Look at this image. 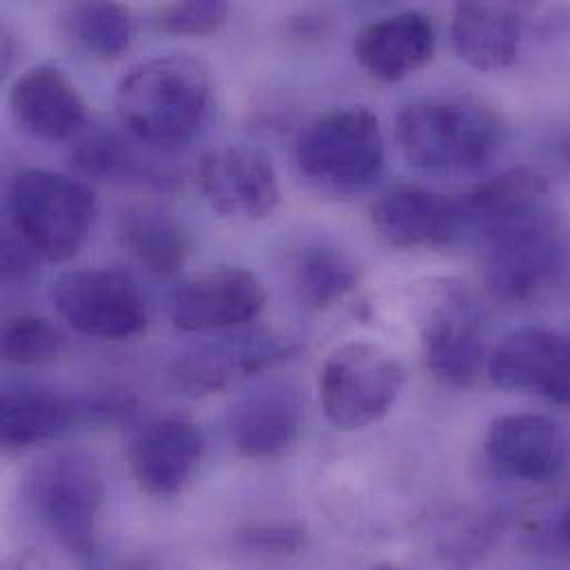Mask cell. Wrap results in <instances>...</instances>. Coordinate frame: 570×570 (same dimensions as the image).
Wrapping results in <instances>:
<instances>
[{"mask_svg":"<svg viewBox=\"0 0 570 570\" xmlns=\"http://www.w3.org/2000/svg\"><path fill=\"white\" fill-rule=\"evenodd\" d=\"M212 71L191 53L156 56L134 67L116 89V114L127 131L154 147L189 142L207 120Z\"/></svg>","mask_w":570,"mask_h":570,"instance_id":"cell-1","label":"cell"},{"mask_svg":"<svg viewBox=\"0 0 570 570\" xmlns=\"http://www.w3.org/2000/svg\"><path fill=\"white\" fill-rule=\"evenodd\" d=\"M395 138L404 158L424 171L462 174L491 163L504 145L502 118L480 100L424 98L402 109Z\"/></svg>","mask_w":570,"mask_h":570,"instance_id":"cell-2","label":"cell"},{"mask_svg":"<svg viewBox=\"0 0 570 570\" xmlns=\"http://www.w3.org/2000/svg\"><path fill=\"white\" fill-rule=\"evenodd\" d=\"M9 214L20 240L40 258L62 263L87 243L98 198L89 185L65 174L24 169L11 180Z\"/></svg>","mask_w":570,"mask_h":570,"instance_id":"cell-3","label":"cell"},{"mask_svg":"<svg viewBox=\"0 0 570 570\" xmlns=\"http://www.w3.org/2000/svg\"><path fill=\"white\" fill-rule=\"evenodd\" d=\"M27 495L40 522L69 556L82 562L94 558L105 482L89 455L58 451L42 458L27 478Z\"/></svg>","mask_w":570,"mask_h":570,"instance_id":"cell-4","label":"cell"},{"mask_svg":"<svg viewBox=\"0 0 570 570\" xmlns=\"http://www.w3.org/2000/svg\"><path fill=\"white\" fill-rule=\"evenodd\" d=\"M299 171L328 189L353 191L371 185L384 165V138L368 107H335L315 116L295 142Z\"/></svg>","mask_w":570,"mask_h":570,"instance_id":"cell-5","label":"cell"},{"mask_svg":"<svg viewBox=\"0 0 570 570\" xmlns=\"http://www.w3.org/2000/svg\"><path fill=\"white\" fill-rule=\"evenodd\" d=\"M404 380V366L391 351L355 340L324 360L317 380L320 404L335 429H366L393 409Z\"/></svg>","mask_w":570,"mask_h":570,"instance_id":"cell-6","label":"cell"},{"mask_svg":"<svg viewBox=\"0 0 570 570\" xmlns=\"http://www.w3.org/2000/svg\"><path fill=\"white\" fill-rule=\"evenodd\" d=\"M60 317L78 333L100 340H131L147 328V302L122 269L96 267L62 274L51 288Z\"/></svg>","mask_w":570,"mask_h":570,"instance_id":"cell-7","label":"cell"},{"mask_svg":"<svg viewBox=\"0 0 570 570\" xmlns=\"http://www.w3.org/2000/svg\"><path fill=\"white\" fill-rule=\"evenodd\" d=\"M293 351L291 340L274 331L223 335L180 353L169 364L167 382L178 395L203 397L283 364Z\"/></svg>","mask_w":570,"mask_h":570,"instance_id":"cell-8","label":"cell"},{"mask_svg":"<svg viewBox=\"0 0 570 570\" xmlns=\"http://www.w3.org/2000/svg\"><path fill=\"white\" fill-rule=\"evenodd\" d=\"M462 203L469 229L487 243V249L533 236L560 223L551 209L547 178L529 167L500 174L462 198Z\"/></svg>","mask_w":570,"mask_h":570,"instance_id":"cell-9","label":"cell"},{"mask_svg":"<svg viewBox=\"0 0 570 570\" xmlns=\"http://www.w3.org/2000/svg\"><path fill=\"white\" fill-rule=\"evenodd\" d=\"M424 364L446 386H471L484 368V322L469 293L444 285L429 311L422 331ZM489 364V362H487Z\"/></svg>","mask_w":570,"mask_h":570,"instance_id":"cell-10","label":"cell"},{"mask_svg":"<svg viewBox=\"0 0 570 570\" xmlns=\"http://www.w3.org/2000/svg\"><path fill=\"white\" fill-rule=\"evenodd\" d=\"M495 386L570 404V335L547 326H520L507 333L489 357Z\"/></svg>","mask_w":570,"mask_h":570,"instance_id":"cell-11","label":"cell"},{"mask_svg":"<svg viewBox=\"0 0 570 570\" xmlns=\"http://www.w3.org/2000/svg\"><path fill=\"white\" fill-rule=\"evenodd\" d=\"M198 187L225 218L265 220L281 205L278 174L272 160L252 147L229 145L203 156Z\"/></svg>","mask_w":570,"mask_h":570,"instance_id":"cell-12","label":"cell"},{"mask_svg":"<svg viewBox=\"0 0 570 570\" xmlns=\"http://www.w3.org/2000/svg\"><path fill=\"white\" fill-rule=\"evenodd\" d=\"M377 236L395 249H440L469 232L464 203L446 194L397 185L382 194L371 209Z\"/></svg>","mask_w":570,"mask_h":570,"instance_id":"cell-13","label":"cell"},{"mask_svg":"<svg viewBox=\"0 0 570 570\" xmlns=\"http://www.w3.org/2000/svg\"><path fill=\"white\" fill-rule=\"evenodd\" d=\"M267 288L247 269H218L176 288L171 322L187 333L232 331L256 320L267 306Z\"/></svg>","mask_w":570,"mask_h":570,"instance_id":"cell-14","label":"cell"},{"mask_svg":"<svg viewBox=\"0 0 570 570\" xmlns=\"http://www.w3.org/2000/svg\"><path fill=\"white\" fill-rule=\"evenodd\" d=\"M484 446L502 473L529 484L558 480L569 462L564 429L553 417L538 413L498 417L489 426Z\"/></svg>","mask_w":570,"mask_h":570,"instance_id":"cell-15","label":"cell"},{"mask_svg":"<svg viewBox=\"0 0 570 570\" xmlns=\"http://www.w3.org/2000/svg\"><path fill=\"white\" fill-rule=\"evenodd\" d=\"M205 435L187 417H163L145 426L129 446V469L136 484L151 498L178 495L198 471Z\"/></svg>","mask_w":570,"mask_h":570,"instance_id":"cell-16","label":"cell"},{"mask_svg":"<svg viewBox=\"0 0 570 570\" xmlns=\"http://www.w3.org/2000/svg\"><path fill=\"white\" fill-rule=\"evenodd\" d=\"M302 431L299 393L285 382L261 384L229 411L234 449L249 460H276L291 451Z\"/></svg>","mask_w":570,"mask_h":570,"instance_id":"cell-17","label":"cell"},{"mask_svg":"<svg viewBox=\"0 0 570 570\" xmlns=\"http://www.w3.org/2000/svg\"><path fill=\"white\" fill-rule=\"evenodd\" d=\"M567 236L562 225L507 247L489 249L484 281L507 304H527L542 297L560 281L567 267Z\"/></svg>","mask_w":570,"mask_h":570,"instance_id":"cell-18","label":"cell"},{"mask_svg":"<svg viewBox=\"0 0 570 570\" xmlns=\"http://www.w3.org/2000/svg\"><path fill=\"white\" fill-rule=\"evenodd\" d=\"M9 107L16 122L42 140H69L87 125V105L73 82L56 67L27 69L11 87Z\"/></svg>","mask_w":570,"mask_h":570,"instance_id":"cell-19","label":"cell"},{"mask_svg":"<svg viewBox=\"0 0 570 570\" xmlns=\"http://www.w3.org/2000/svg\"><path fill=\"white\" fill-rule=\"evenodd\" d=\"M435 51L433 20L420 11H402L366 24L355 36V58L382 82H397L422 69Z\"/></svg>","mask_w":570,"mask_h":570,"instance_id":"cell-20","label":"cell"},{"mask_svg":"<svg viewBox=\"0 0 570 570\" xmlns=\"http://www.w3.org/2000/svg\"><path fill=\"white\" fill-rule=\"evenodd\" d=\"M451 38L458 56L473 69H507L520 56L522 13L513 4L462 2L453 13Z\"/></svg>","mask_w":570,"mask_h":570,"instance_id":"cell-21","label":"cell"},{"mask_svg":"<svg viewBox=\"0 0 570 570\" xmlns=\"http://www.w3.org/2000/svg\"><path fill=\"white\" fill-rule=\"evenodd\" d=\"M118 245L147 274L174 281L191 254L185 227L167 212L151 205H136L118 218Z\"/></svg>","mask_w":570,"mask_h":570,"instance_id":"cell-22","label":"cell"},{"mask_svg":"<svg viewBox=\"0 0 570 570\" xmlns=\"http://www.w3.org/2000/svg\"><path fill=\"white\" fill-rule=\"evenodd\" d=\"M82 411L49 389H7L0 404V438L7 449H29L67 433Z\"/></svg>","mask_w":570,"mask_h":570,"instance_id":"cell-23","label":"cell"},{"mask_svg":"<svg viewBox=\"0 0 570 570\" xmlns=\"http://www.w3.org/2000/svg\"><path fill=\"white\" fill-rule=\"evenodd\" d=\"M357 283L355 261L333 245H306L293 261V286L299 302L308 308L322 311L342 302Z\"/></svg>","mask_w":570,"mask_h":570,"instance_id":"cell-24","label":"cell"},{"mask_svg":"<svg viewBox=\"0 0 570 570\" xmlns=\"http://www.w3.org/2000/svg\"><path fill=\"white\" fill-rule=\"evenodd\" d=\"M65 33L85 51L116 60L129 51L136 33L131 11L120 2H76L60 13Z\"/></svg>","mask_w":570,"mask_h":570,"instance_id":"cell-25","label":"cell"},{"mask_svg":"<svg viewBox=\"0 0 570 570\" xmlns=\"http://www.w3.org/2000/svg\"><path fill=\"white\" fill-rule=\"evenodd\" d=\"M73 163L80 171L100 180H129L158 187L171 183L169 174L158 171L131 145L107 131L85 138L73 151Z\"/></svg>","mask_w":570,"mask_h":570,"instance_id":"cell-26","label":"cell"},{"mask_svg":"<svg viewBox=\"0 0 570 570\" xmlns=\"http://www.w3.org/2000/svg\"><path fill=\"white\" fill-rule=\"evenodd\" d=\"M67 340L62 331L38 315H16L2 326V357L16 366H38L58 360Z\"/></svg>","mask_w":570,"mask_h":570,"instance_id":"cell-27","label":"cell"},{"mask_svg":"<svg viewBox=\"0 0 570 570\" xmlns=\"http://www.w3.org/2000/svg\"><path fill=\"white\" fill-rule=\"evenodd\" d=\"M229 18V4L216 0H189V2H174L163 7L156 13V29L176 33V36H214L218 33Z\"/></svg>","mask_w":570,"mask_h":570,"instance_id":"cell-28","label":"cell"},{"mask_svg":"<svg viewBox=\"0 0 570 570\" xmlns=\"http://www.w3.org/2000/svg\"><path fill=\"white\" fill-rule=\"evenodd\" d=\"M238 544L256 556L286 558L302 551L306 531L295 524H258L238 533Z\"/></svg>","mask_w":570,"mask_h":570,"instance_id":"cell-29","label":"cell"},{"mask_svg":"<svg viewBox=\"0 0 570 570\" xmlns=\"http://www.w3.org/2000/svg\"><path fill=\"white\" fill-rule=\"evenodd\" d=\"M33 256L38 254L24 240H13L7 236L2 243V281L7 285L27 283L36 272Z\"/></svg>","mask_w":570,"mask_h":570,"instance_id":"cell-30","label":"cell"},{"mask_svg":"<svg viewBox=\"0 0 570 570\" xmlns=\"http://www.w3.org/2000/svg\"><path fill=\"white\" fill-rule=\"evenodd\" d=\"M13 47H11V36H2V69L7 71L11 67V60H13Z\"/></svg>","mask_w":570,"mask_h":570,"instance_id":"cell-31","label":"cell"},{"mask_svg":"<svg viewBox=\"0 0 570 570\" xmlns=\"http://www.w3.org/2000/svg\"><path fill=\"white\" fill-rule=\"evenodd\" d=\"M560 538H562L564 549H567L570 558V511L567 513V518L562 520V524H560Z\"/></svg>","mask_w":570,"mask_h":570,"instance_id":"cell-32","label":"cell"},{"mask_svg":"<svg viewBox=\"0 0 570 570\" xmlns=\"http://www.w3.org/2000/svg\"><path fill=\"white\" fill-rule=\"evenodd\" d=\"M371 570H409V569H402V567H393V564H386V567H375V569Z\"/></svg>","mask_w":570,"mask_h":570,"instance_id":"cell-33","label":"cell"},{"mask_svg":"<svg viewBox=\"0 0 570 570\" xmlns=\"http://www.w3.org/2000/svg\"><path fill=\"white\" fill-rule=\"evenodd\" d=\"M567 154H569V163H570V136H569V142H567Z\"/></svg>","mask_w":570,"mask_h":570,"instance_id":"cell-34","label":"cell"},{"mask_svg":"<svg viewBox=\"0 0 570 570\" xmlns=\"http://www.w3.org/2000/svg\"><path fill=\"white\" fill-rule=\"evenodd\" d=\"M122 570H145V569H140V567H129V569H122Z\"/></svg>","mask_w":570,"mask_h":570,"instance_id":"cell-35","label":"cell"}]
</instances>
